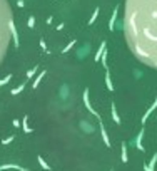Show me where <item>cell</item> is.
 Masks as SVG:
<instances>
[{"label":"cell","instance_id":"cell-13","mask_svg":"<svg viewBox=\"0 0 157 171\" xmlns=\"http://www.w3.org/2000/svg\"><path fill=\"white\" fill-rule=\"evenodd\" d=\"M22 127H24V131L25 133H32V129H30L29 126H27V116L24 117V121H22Z\"/></svg>","mask_w":157,"mask_h":171},{"label":"cell","instance_id":"cell-2","mask_svg":"<svg viewBox=\"0 0 157 171\" xmlns=\"http://www.w3.org/2000/svg\"><path fill=\"white\" fill-rule=\"evenodd\" d=\"M84 104H85V107H87V109H89L90 113L94 114V116H97V113L94 111V107L90 106V101H89V87H87L85 91H84Z\"/></svg>","mask_w":157,"mask_h":171},{"label":"cell","instance_id":"cell-19","mask_svg":"<svg viewBox=\"0 0 157 171\" xmlns=\"http://www.w3.org/2000/svg\"><path fill=\"white\" fill-rule=\"evenodd\" d=\"M74 45H75V40H72L70 44H69V45H67V47H65V49H64V51H62V52H64V54H67V52L70 51L72 47H74Z\"/></svg>","mask_w":157,"mask_h":171},{"label":"cell","instance_id":"cell-6","mask_svg":"<svg viewBox=\"0 0 157 171\" xmlns=\"http://www.w3.org/2000/svg\"><path fill=\"white\" fill-rule=\"evenodd\" d=\"M89 52H90V45H89V44H85L82 49H80V51H78L77 57H78V59H82L84 55H85V54H89Z\"/></svg>","mask_w":157,"mask_h":171},{"label":"cell","instance_id":"cell-4","mask_svg":"<svg viewBox=\"0 0 157 171\" xmlns=\"http://www.w3.org/2000/svg\"><path fill=\"white\" fill-rule=\"evenodd\" d=\"M8 29H10L12 35H14L15 47H20V40H18V35H17V32H15V27H14V22H12V20H8Z\"/></svg>","mask_w":157,"mask_h":171},{"label":"cell","instance_id":"cell-8","mask_svg":"<svg viewBox=\"0 0 157 171\" xmlns=\"http://www.w3.org/2000/svg\"><path fill=\"white\" fill-rule=\"evenodd\" d=\"M43 76H45V72H40L39 76H37V79L34 81V84H32V89H37V87H39V84H40V81H42Z\"/></svg>","mask_w":157,"mask_h":171},{"label":"cell","instance_id":"cell-14","mask_svg":"<svg viewBox=\"0 0 157 171\" xmlns=\"http://www.w3.org/2000/svg\"><path fill=\"white\" fill-rule=\"evenodd\" d=\"M105 84H107V87L109 89H111V91H112V89H114V86H112V82H111V74H105Z\"/></svg>","mask_w":157,"mask_h":171},{"label":"cell","instance_id":"cell-22","mask_svg":"<svg viewBox=\"0 0 157 171\" xmlns=\"http://www.w3.org/2000/svg\"><path fill=\"white\" fill-rule=\"evenodd\" d=\"M12 139H14V136H10V138L4 139V141H2V143H4V144H10V143H12Z\"/></svg>","mask_w":157,"mask_h":171},{"label":"cell","instance_id":"cell-12","mask_svg":"<svg viewBox=\"0 0 157 171\" xmlns=\"http://www.w3.org/2000/svg\"><path fill=\"white\" fill-rule=\"evenodd\" d=\"M112 117H114V121L115 123H120V119H119V116H117V111H115V104H112Z\"/></svg>","mask_w":157,"mask_h":171},{"label":"cell","instance_id":"cell-16","mask_svg":"<svg viewBox=\"0 0 157 171\" xmlns=\"http://www.w3.org/2000/svg\"><path fill=\"white\" fill-rule=\"evenodd\" d=\"M24 86H25V84H20V86H18V87H15L14 91H12V94H14V96H17L18 92H20V91H24Z\"/></svg>","mask_w":157,"mask_h":171},{"label":"cell","instance_id":"cell-18","mask_svg":"<svg viewBox=\"0 0 157 171\" xmlns=\"http://www.w3.org/2000/svg\"><path fill=\"white\" fill-rule=\"evenodd\" d=\"M122 161L127 163V153H125V144H122Z\"/></svg>","mask_w":157,"mask_h":171},{"label":"cell","instance_id":"cell-7","mask_svg":"<svg viewBox=\"0 0 157 171\" xmlns=\"http://www.w3.org/2000/svg\"><path fill=\"white\" fill-rule=\"evenodd\" d=\"M100 133H102V139H104V143L107 146H111V141H109V136H107V133H105V129H104V126L100 124Z\"/></svg>","mask_w":157,"mask_h":171},{"label":"cell","instance_id":"cell-20","mask_svg":"<svg viewBox=\"0 0 157 171\" xmlns=\"http://www.w3.org/2000/svg\"><path fill=\"white\" fill-rule=\"evenodd\" d=\"M37 69H39V67H37V66H35V67H34V69H30V71H29V72H27V79H30V77H32V76H34V74H35V72H37Z\"/></svg>","mask_w":157,"mask_h":171},{"label":"cell","instance_id":"cell-15","mask_svg":"<svg viewBox=\"0 0 157 171\" xmlns=\"http://www.w3.org/2000/svg\"><path fill=\"white\" fill-rule=\"evenodd\" d=\"M115 17H117V8L114 10V15H112V18H111V24H109V29H114V22H115Z\"/></svg>","mask_w":157,"mask_h":171},{"label":"cell","instance_id":"cell-24","mask_svg":"<svg viewBox=\"0 0 157 171\" xmlns=\"http://www.w3.org/2000/svg\"><path fill=\"white\" fill-rule=\"evenodd\" d=\"M17 5L22 8V7H24V0H18V2H17Z\"/></svg>","mask_w":157,"mask_h":171},{"label":"cell","instance_id":"cell-23","mask_svg":"<svg viewBox=\"0 0 157 171\" xmlns=\"http://www.w3.org/2000/svg\"><path fill=\"white\" fill-rule=\"evenodd\" d=\"M14 126H15V127H20V124H18V119H14Z\"/></svg>","mask_w":157,"mask_h":171},{"label":"cell","instance_id":"cell-5","mask_svg":"<svg viewBox=\"0 0 157 171\" xmlns=\"http://www.w3.org/2000/svg\"><path fill=\"white\" fill-rule=\"evenodd\" d=\"M62 99H67L69 97V84H62L60 86V91H59Z\"/></svg>","mask_w":157,"mask_h":171},{"label":"cell","instance_id":"cell-1","mask_svg":"<svg viewBox=\"0 0 157 171\" xmlns=\"http://www.w3.org/2000/svg\"><path fill=\"white\" fill-rule=\"evenodd\" d=\"M125 27L137 54L157 66V0H125Z\"/></svg>","mask_w":157,"mask_h":171},{"label":"cell","instance_id":"cell-21","mask_svg":"<svg viewBox=\"0 0 157 171\" xmlns=\"http://www.w3.org/2000/svg\"><path fill=\"white\" fill-rule=\"evenodd\" d=\"M34 25H35V18L30 17V18H29V27H34Z\"/></svg>","mask_w":157,"mask_h":171},{"label":"cell","instance_id":"cell-17","mask_svg":"<svg viewBox=\"0 0 157 171\" xmlns=\"http://www.w3.org/2000/svg\"><path fill=\"white\" fill-rule=\"evenodd\" d=\"M10 79H12V76H10V74H8L7 77H4V79L0 81V87H2V86H5V84H7V82H8V81H10Z\"/></svg>","mask_w":157,"mask_h":171},{"label":"cell","instance_id":"cell-3","mask_svg":"<svg viewBox=\"0 0 157 171\" xmlns=\"http://www.w3.org/2000/svg\"><path fill=\"white\" fill-rule=\"evenodd\" d=\"M80 129L85 131V133H94V131H95V126L90 124L89 121H80Z\"/></svg>","mask_w":157,"mask_h":171},{"label":"cell","instance_id":"cell-10","mask_svg":"<svg viewBox=\"0 0 157 171\" xmlns=\"http://www.w3.org/2000/svg\"><path fill=\"white\" fill-rule=\"evenodd\" d=\"M37 159H39V163H40V166H42V168H43V169H47V171H50V166H49V164H47V163H45V161H43V158H42V156H39V158H37Z\"/></svg>","mask_w":157,"mask_h":171},{"label":"cell","instance_id":"cell-11","mask_svg":"<svg viewBox=\"0 0 157 171\" xmlns=\"http://www.w3.org/2000/svg\"><path fill=\"white\" fill-rule=\"evenodd\" d=\"M97 15H99V8H95V10H94L92 17H90V20H89V25H92V24L97 20Z\"/></svg>","mask_w":157,"mask_h":171},{"label":"cell","instance_id":"cell-9","mask_svg":"<svg viewBox=\"0 0 157 171\" xmlns=\"http://www.w3.org/2000/svg\"><path fill=\"white\" fill-rule=\"evenodd\" d=\"M104 47H105V40H104L102 44H100V47H99V51H97V54H95V59H94V61H95V62H99V61H100V54H102V51H104Z\"/></svg>","mask_w":157,"mask_h":171}]
</instances>
